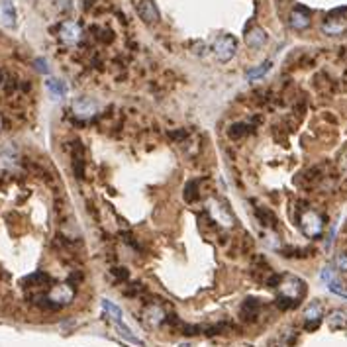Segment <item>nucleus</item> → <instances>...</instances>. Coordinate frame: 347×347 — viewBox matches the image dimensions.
Segmentation results:
<instances>
[{
    "label": "nucleus",
    "instance_id": "nucleus-21",
    "mask_svg": "<svg viewBox=\"0 0 347 347\" xmlns=\"http://www.w3.org/2000/svg\"><path fill=\"white\" fill-rule=\"evenodd\" d=\"M185 200H187L189 204L198 200V192H196V185H194V183H189V185H187V189H185Z\"/></svg>",
    "mask_w": 347,
    "mask_h": 347
},
{
    "label": "nucleus",
    "instance_id": "nucleus-1",
    "mask_svg": "<svg viewBox=\"0 0 347 347\" xmlns=\"http://www.w3.org/2000/svg\"><path fill=\"white\" fill-rule=\"evenodd\" d=\"M304 290L306 286L304 283L298 279V277H286L284 281L279 283V300H277V306L281 308H292L300 302V298L304 296Z\"/></svg>",
    "mask_w": 347,
    "mask_h": 347
},
{
    "label": "nucleus",
    "instance_id": "nucleus-14",
    "mask_svg": "<svg viewBox=\"0 0 347 347\" xmlns=\"http://www.w3.org/2000/svg\"><path fill=\"white\" fill-rule=\"evenodd\" d=\"M0 8H2V16H4L6 24L14 26L16 24V10H14L12 0H0Z\"/></svg>",
    "mask_w": 347,
    "mask_h": 347
},
{
    "label": "nucleus",
    "instance_id": "nucleus-13",
    "mask_svg": "<svg viewBox=\"0 0 347 347\" xmlns=\"http://www.w3.org/2000/svg\"><path fill=\"white\" fill-rule=\"evenodd\" d=\"M114 324H116V330H118V334H120V336H122L124 340H127V342H129V344H133V346L143 347V342H141L139 338H135V336H133V332H131V330L127 328L126 324H124V320H122V322H114Z\"/></svg>",
    "mask_w": 347,
    "mask_h": 347
},
{
    "label": "nucleus",
    "instance_id": "nucleus-15",
    "mask_svg": "<svg viewBox=\"0 0 347 347\" xmlns=\"http://www.w3.org/2000/svg\"><path fill=\"white\" fill-rule=\"evenodd\" d=\"M259 308H261V304H259L257 300H253V298L245 300V304H243V310H241V314H243V320H249V322H253V320L257 318V314H259Z\"/></svg>",
    "mask_w": 347,
    "mask_h": 347
},
{
    "label": "nucleus",
    "instance_id": "nucleus-12",
    "mask_svg": "<svg viewBox=\"0 0 347 347\" xmlns=\"http://www.w3.org/2000/svg\"><path fill=\"white\" fill-rule=\"evenodd\" d=\"M346 28H347L346 20H342V18H338V16H332V14H330V18L324 22V26H322L324 33H328V35H340L342 32H346Z\"/></svg>",
    "mask_w": 347,
    "mask_h": 347
},
{
    "label": "nucleus",
    "instance_id": "nucleus-20",
    "mask_svg": "<svg viewBox=\"0 0 347 347\" xmlns=\"http://www.w3.org/2000/svg\"><path fill=\"white\" fill-rule=\"evenodd\" d=\"M230 137H233V139H239V137H243L245 133H249V126L247 124H235V126L230 127Z\"/></svg>",
    "mask_w": 347,
    "mask_h": 347
},
{
    "label": "nucleus",
    "instance_id": "nucleus-24",
    "mask_svg": "<svg viewBox=\"0 0 347 347\" xmlns=\"http://www.w3.org/2000/svg\"><path fill=\"white\" fill-rule=\"evenodd\" d=\"M35 67H37L39 73H47V71H49V69H47V63H45V59H35Z\"/></svg>",
    "mask_w": 347,
    "mask_h": 347
},
{
    "label": "nucleus",
    "instance_id": "nucleus-11",
    "mask_svg": "<svg viewBox=\"0 0 347 347\" xmlns=\"http://www.w3.org/2000/svg\"><path fill=\"white\" fill-rule=\"evenodd\" d=\"M245 43L253 47V49H257V47H263L265 43H267V33L263 28H251V30H247L245 32Z\"/></svg>",
    "mask_w": 347,
    "mask_h": 347
},
{
    "label": "nucleus",
    "instance_id": "nucleus-8",
    "mask_svg": "<svg viewBox=\"0 0 347 347\" xmlns=\"http://www.w3.org/2000/svg\"><path fill=\"white\" fill-rule=\"evenodd\" d=\"M141 320H143V324H145V326L153 328V326H159V324H163V322L167 320V314H165V310H161L159 306H153V304H149V306H145V308H143Z\"/></svg>",
    "mask_w": 347,
    "mask_h": 347
},
{
    "label": "nucleus",
    "instance_id": "nucleus-2",
    "mask_svg": "<svg viewBox=\"0 0 347 347\" xmlns=\"http://www.w3.org/2000/svg\"><path fill=\"white\" fill-rule=\"evenodd\" d=\"M298 224H300V230H302L308 237H320L322 231H324V218H322L318 212H314V210L302 212Z\"/></svg>",
    "mask_w": 347,
    "mask_h": 347
},
{
    "label": "nucleus",
    "instance_id": "nucleus-3",
    "mask_svg": "<svg viewBox=\"0 0 347 347\" xmlns=\"http://www.w3.org/2000/svg\"><path fill=\"white\" fill-rule=\"evenodd\" d=\"M235 49H237V41H235L233 35H220L214 43V53L222 63L230 61L235 55Z\"/></svg>",
    "mask_w": 347,
    "mask_h": 347
},
{
    "label": "nucleus",
    "instance_id": "nucleus-10",
    "mask_svg": "<svg viewBox=\"0 0 347 347\" xmlns=\"http://www.w3.org/2000/svg\"><path fill=\"white\" fill-rule=\"evenodd\" d=\"M304 320H306V328L308 330H314L316 326L320 324V320H322V304L318 300L310 302V306L304 312Z\"/></svg>",
    "mask_w": 347,
    "mask_h": 347
},
{
    "label": "nucleus",
    "instance_id": "nucleus-27",
    "mask_svg": "<svg viewBox=\"0 0 347 347\" xmlns=\"http://www.w3.org/2000/svg\"><path fill=\"white\" fill-rule=\"evenodd\" d=\"M0 81H2V75H0Z\"/></svg>",
    "mask_w": 347,
    "mask_h": 347
},
{
    "label": "nucleus",
    "instance_id": "nucleus-16",
    "mask_svg": "<svg viewBox=\"0 0 347 347\" xmlns=\"http://www.w3.org/2000/svg\"><path fill=\"white\" fill-rule=\"evenodd\" d=\"M47 89H49V93L51 96L57 100V98H63L65 93H67V87H65L63 81H59V79H49L47 81Z\"/></svg>",
    "mask_w": 347,
    "mask_h": 347
},
{
    "label": "nucleus",
    "instance_id": "nucleus-17",
    "mask_svg": "<svg viewBox=\"0 0 347 347\" xmlns=\"http://www.w3.org/2000/svg\"><path fill=\"white\" fill-rule=\"evenodd\" d=\"M102 308H104L106 316H108L112 322H122V310H120L114 302H110V300H102Z\"/></svg>",
    "mask_w": 347,
    "mask_h": 347
},
{
    "label": "nucleus",
    "instance_id": "nucleus-25",
    "mask_svg": "<svg viewBox=\"0 0 347 347\" xmlns=\"http://www.w3.org/2000/svg\"><path fill=\"white\" fill-rule=\"evenodd\" d=\"M112 275H116V277H127V271L126 269H112Z\"/></svg>",
    "mask_w": 347,
    "mask_h": 347
},
{
    "label": "nucleus",
    "instance_id": "nucleus-19",
    "mask_svg": "<svg viewBox=\"0 0 347 347\" xmlns=\"http://www.w3.org/2000/svg\"><path fill=\"white\" fill-rule=\"evenodd\" d=\"M271 69V61H265L263 65H259L257 69H251V71H247V79L249 81H257V79H261L267 71Z\"/></svg>",
    "mask_w": 347,
    "mask_h": 347
},
{
    "label": "nucleus",
    "instance_id": "nucleus-9",
    "mask_svg": "<svg viewBox=\"0 0 347 347\" xmlns=\"http://www.w3.org/2000/svg\"><path fill=\"white\" fill-rule=\"evenodd\" d=\"M96 110H98V108H96V102H93L91 98H79V100H75V104H73V112H75L79 118H83V120L95 116Z\"/></svg>",
    "mask_w": 347,
    "mask_h": 347
},
{
    "label": "nucleus",
    "instance_id": "nucleus-5",
    "mask_svg": "<svg viewBox=\"0 0 347 347\" xmlns=\"http://www.w3.org/2000/svg\"><path fill=\"white\" fill-rule=\"evenodd\" d=\"M137 14L147 26H153V24L159 22V10L153 0H139L137 2Z\"/></svg>",
    "mask_w": 347,
    "mask_h": 347
},
{
    "label": "nucleus",
    "instance_id": "nucleus-18",
    "mask_svg": "<svg viewBox=\"0 0 347 347\" xmlns=\"http://www.w3.org/2000/svg\"><path fill=\"white\" fill-rule=\"evenodd\" d=\"M328 326L332 330H346L347 318L342 312H334V314H330V318H328Z\"/></svg>",
    "mask_w": 347,
    "mask_h": 347
},
{
    "label": "nucleus",
    "instance_id": "nucleus-22",
    "mask_svg": "<svg viewBox=\"0 0 347 347\" xmlns=\"http://www.w3.org/2000/svg\"><path fill=\"white\" fill-rule=\"evenodd\" d=\"M328 288H330L332 292H336V294H340L342 298H347V290H346V288H344V286H342V284H340V283H336V281H332V283L328 284Z\"/></svg>",
    "mask_w": 347,
    "mask_h": 347
},
{
    "label": "nucleus",
    "instance_id": "nucleus-6",
    "mask_svg": "<svg viewBox=\"0 0 347 347\" xmlns=\"http://www.w3.org/2000/svg\"><path fill=\"white\" fill-rule=\"evenodd\" d=\"M59 37L67 45H75V43L81 41L83 30H81V26L77 22H63L61 28H59Z\"/></svg>",
    "mask_w": 347,
    "mask_h": 347
},
{
    "label": "nucleus",
    "instance_id": "nucleus-4",
    "mask_svg": "<svg viewBox=\"0 0 347 347\" xmlns=\"http://www.w3.org/2000/svg\"><path fill=\"white\" fill-rule=\"evenodd\" d=\"M47 296H49V300L59 308V306H63V304L73 300L75 290H73L71 284H57V286H53V288L47 292Z\"/></svg>",
    "mask_w": 347,
    "mask_h": 347
},
{
    "label": "nucleus",
    "instance_id": "nucleus-7",
    "mask_svg": "<svg viewBox=\"0 0 347 347\" xmlns=\"http://www.w3.org/2000/svg\"><path fill=\"white\" fill-rule=\"evenodd\" d=\"M290 26L298 32L306 30L310 26V12L304 8V6H296L292 12H290Z\"/></svg>",
    "mask_w": 347,
    "mask_h": 347
},
{
    "label": "nucleus",
    "instance_id": "nucleus-23",
    "mask_svg": "<svg viewBox=\"0 0 347 347\" xmlns=\"http://www.w3.org/2000/svg\"><path fill=\"white\" fill-rule=\"evenodd\" d=\"M336 267H338L340 271L347 273V253H340V255L336 257Z\"/></svg>",
    "mask_w": 347,
    "mask_h": 347
},
{
    "label": "nucleus",
    "instance_id": "nucleus-26",
    "mask_svg": "<svg viewBox=\"0 0 347 347\" xmlns=\"http://www.w3.org/2000/svg\"><path fill=\"white\" fill-rule=\"evenodd\" d=\"M0 129H2V118H0Z\"/></svg>",
    "mask_w": 347,
    "mask_h": 347
}]
</instances>
